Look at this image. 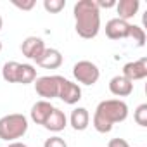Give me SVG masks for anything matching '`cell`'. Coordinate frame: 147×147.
I'll return each instance as SVG.
<instances>
[{
    "label": "cell",
    "mask_w": 147,
    "mask_h": 147,
    "mask_svg": "<svg viewBox=\"0 0 147 147\" xmlns=\"http://www.w3.org/2000/svg\"><path fill=\"white\" fill-rule=\"evenodd\" d=\"M0 50H2V42H0Z\"/></svg>",
    "instance_id": "cell-27"
},
{
    "label": "cell",
    "mask_w": 147,
    "mask_h": 147,
    "mask_svg": "<svg viewBox=\"0 0 147 147\" xmlns=\"http://www.w3.org/2000/svg\"><path fill=\"white\" fill-rule=\"evenodd\" d=\"M133 118H135L137 125H140V126H147V104H140V106L137 107Z\"/></svg>",
    "instance_id": "cell-20"
},
{
    "label": "cell",
    "mask_w": 147,
    "mask_h": 147,
    "mask_svg": "<svg viewBox=\"0 0 147 147\" xmlns=\"http://www.w3.org/2000/svg\"><path fill=\"white\" fill-rule=\"evenodd\" d=\"M130 38H133V42L138 45V47H144L145 43V33L140 26H135V24H130Z\"/></svg>",
    "instance_id": "cell-19"
},
{
    "label": "cell",
    "mask_w": 147,
    "mask_h": 147,
    "mask_svg": "<svg viewBox=\"0 0 147 147\" xmlns=\"http://www.w3.org/2000/svg\"><path fill=\"white\" fill-rule=\"evenodd\" d=\"M138 7H140L138 0H119V2H116V11L119 14V19H123V21L133 18L137 14Z\"/></svg>",
    "instance_id": "cell-15"
},
{
    "label": "cell",
    "mask_w": 147,
    "mask_h": 147,
    "mask_svg": "<svg viewBox=\"0 0 147 147\" xmlns=\"http://www.w3.org/2000/svg\"><path fill=\"white\" fill-rule=\"evenodd\" d=\"M43 7L50 14H57L66 7V0H43Z\"/></svg>",
    "instance_id": "cell-18"
},
{
    "label": "cell",
    "mask_w": 147,
    "mask_h": 147,
    "mask_svg": "<svg viewBox=\"0 0 147 147\" xmlns=\"http://www.w3.org/2000/svg\"><path fill=\"white\" fill-rule=\"evenodd\" d=\"M106 35L111 40H119V38H128L130 35V24L119 18H114L107 21L106 24Z\"/></svg>",
    "instance_id": "cell-9"
},
{
    "label": "cell",
    "mask_w": 147,
    "mask_h": 147,
    "mask_svg": "<svg viewBox=\"0 0 147 147\" xmlns=\"http://www.w3.org/2000/svg\"><path fill=\"white\" fill-rule=\"evenodd\" d=\"M43 50H45V43H43V40L38 38V36H28V38L21 43V52H23V55L28 57V59H31V61H35V62L40 59V55L43 54Z\"/></svg>",
    "instance_id": "cell-8"
},
{
    "label": "cell",
    "mask_w": 147,
    "mask_h": 147,
    "mask_svg": "<svg viewBox=\"0 0 147 147\" xmlns=\"http://www.w3.org/2000/svg\"><path fill=\"white\" fill-rule=\"evenodd\" d=\"M73 75L83 85H94V83H97V80L100 76V71L90 61H78L75 64V67H73Z\"/></svg>",
    "instance_id": "cell-4"
},
{
    "label": "cell",
    "mask_w": 147,
    "mask_h": 147,
    "mask_svg": "<svg viewBox=\"0 0 147 147\" xmlns=\"http://www.w3.org/2000/svg\"><path fill=\"white\" fill-rule=\"evenodd\" d=\"M7 147H28V145L23 144V142H12V144H9Z\"/></svg>",
    "instance_id": "cell-25"
},
{
    "label": "cell",
    "mask_w": 147,
    "mask_h": 147,
    "mask_svg": "<svg viewBox=\"0 0 147 147\" xmlns=\"http://www.w3.org/2000/svg\"><path fill=\"white\" fill-rule=\"evenodd\" d=\"M107 147H130V145L125 138H113V140H109Z\"/></svg>",
    "instance_id": "cell-24"
},
{
    "label": "cell",
    "mask_w": 147,
    "mask_h": 147,
    "mask_svg": "<svg viewBox=\"0 0 147 147\" xmlns=\"http://www.w3.org/2000/svg\"><path fill=\"white\" fill-rule=\"evenodd\" d=\"M18 67H19V62H16V61H11V62H5V64H4V67H2V76H4L5 82L16 83Z\"/></svg>",
    "instance_id": "cell-17"
},
{
    "label": "cell",
    "mask_w": 147,
    "mask_h": 147,
    "mask_svg": "<svg viewBox=\"0 0 147 147\" xmlns=\"http://www.w3.org/2000/svg\"><path fill=\"white\" fill-rule=\"evenodd\" d=\"M12 4H14L18 9H21V11H31V9L36 5L35 0H28V2H19V0H14Z\"/></svg>",
    "instance_id": "cell-22"
},
{
    "label": "cell",
    "mask_w": 147,
    "mask_h": 147,
    "mask_svg": "<svg viewBox=\"0 0 147 147\" xmlns=\"http://www.w3.org/2000/svg\"><path fill=\"white\" fill-rule=\"evenodd\" d=\"M2 24H4V21H2V16H0V30H2Z\"/></svg>",
    "instance_id": "cell-26"
},
{
    "label": "cell",
    "mask_w": 147,
    "mask_h": 147,
    "mask_svg": "<svg viewBox=\"0 0 147 147\" xmlns=\"http://www.w3.org/2000/svg\"><path fill=\"white\" fill-rule=\"evenodd\" d=\"M36 80V69L31 64H19L18 67V75H16V83H33Z\"/></svg>",
    "instance_id": "cell-16"
},
{
    "label": "cell",
    "mask_w": 147,
    "mask_h": 147,
    "mask_svg": "<svg viewBox=\"0 0 147 147\" xmlns=\"http://www.w3.org/2000/svg\"><path fill=\"white\" fill-rule=\"evenodd\" d=\"M43 147H67V144H66L64 138H61V137H50V138L45 140Z\"/></svg>",
    "instance_id": "cell-21"
},
{
    "label": "cell",
    "mask_w": 147,
    "mask_h": 147,
    "mask_svg": "<svg viewBox=\"0 0 147 147\" xmlns=\"http://www.w3.org/2000/svg\"><path fill=\"white\" fill-rule=\"evenodd\" d=\"M28 131V119L24 114H7L0 118V138L2 140H16L21 138Z\"/></svg>",
    "instance_id": "cell-3"
},
{
    "label": "cell",
    "mask_w": 147,
    "mask_h": 147,
    "mask_svg": "<svg viewBox=\"0 0 147 147\" xmlns=\"http://www.w3.org/2000/svg\"><path fill=\"white\" fill-rule=\"evenodd\" d=\"M69 121H71V126L76 131H83L90 123V114L85 107H76V109H73Z\"/></svg>",
    "instance_id": "cell-14"
},
{
    "label": "cell",
    "mask_w": 147,
    "mask_h": 147,
    "mask_svg": "<svg viewBox=\"0 0 147 147\" xmlns=\"http://www.w3.org/2000/svg\"><path fill=\"white\" fill-rule=\"evenodd\" d=\"M123 76L126 80H130L131 83L137 82V80H144L147 76V59L142 57L138 61H133V62H126L123 66Z\"/></svg>",
    "instance_id": "cell-7"
},
{
    "label": "cell",
    "mask_w": 147,
    "mask_h": 147,
    "mask_svg": "<svg viewBox=\"0 0 147 147\" xmlns=\"http://www.w3.org/2000/svg\"><path fill=\"white\" fill-rule=\"evenodd\" d=\"M62 102L66 104H76L80 99H82V88L76 85V83H73L66 78L61 76V82H59V95H57Z\"/></svg>",
    "instance_id": "cell-6"
},
{
    "label": "cell",
    "mask_w": 147,
    "mask_h": 147,
    "mask_svg": "<svg viewBox=\"0 0 147 147\" xmlns=\"http://www.w3.org/2000/svg\"><path fill=\"white\" fill-rule=\"evenodd\" d=\"M128 116V106L126 102L119 99H107L99 102L95 114H94V128L99 133H109L113 130L114 123L125 121Z\"/></svg>",
    "instance_id": "cell-2"
},
{
    "label": "cell",
    "mask_w": 147,
    "mask_h": 147,
    "mask_svg": "<svg viewBox=\"0 0 147 147\" xmlns=\"http://www.w3.org/2000/svg\"><path fill=\"white\" fill-rule=\"evenodd\" d=\"M36 64L45 69H57L62 64V55L57 49H45L40 59L36 61Z\"/></svg>",
    "instance_id": "cell-11"
},
{
    "label": "cell",
    "mask_w": 147,
    "mask_h": 147,
    "mask_svg": "<svg viewBox=\"0 0 147 147\" xmlns=\"http://www.w3.org/2000/svg\"><path fill=\"white\" fill-rule=\"evenodd\" d=\"M76 33L82 38H95L100 30V11L95 5V0H78L75 4Z\"/></svg>",
    "instance_id": "cell-1"
},
{
    "label": "cell",
    "mask_w": 147,
    "mask_h": 147,
    "mask_svg": "<svg viewBox=\"0 0 147 147\" xmlns=\"http://www.w3.org/2000/svg\"><path fill=\"white\" fill-rule=\"evenodd\" d=\"M95 5L99 7V11H100V7L109 9V7H114L116 5V0H95Z\"/></svg>",
    "instance_id": "cell-23"
},
{
    "label": "cell",
    "mask_w": 147,
    "mask_h": 147,
    "mask_svg": "<svg viewBox=\"0 0 147 147\" xmlns=\"http://www.w3.org/2000/svg\"><path fill=\"white\" fill-rule=\"evenodd\" d=\"M54 111V106L49 102V100H38L36 104H33L31 107V119L36 123V125H42L47 121V118L50 116V113Z\"/></svg>",
    "instance_id": "cell-12"
},
{
    "label": "cell",
    "mask_w": 147,
    "mask_h": 147,
    "mask_svg": "<svg viewBox=\"0 0 147 147\" xmlns=\"http://www.w3.org/2000/svg\"><path fill=\"white\" fill-rule=\"evenodd\" d=\"M66 125H67V118H66V114H64L61 109H57V107H54V111L50 113V116H49L47 121L43 123V126H45L47 130H50V131H61V130L66 128Z\"/></svg>",
    "instance_id": "cell-13"
},
{
    "label": "cell",
    "mask_w": 147,
    "mask_h": 147,
    "mask_svg": "<svg viewBox=\"0 0 147 147\" xmlns=\"http://www.w3.org/2000/svg\"><path fill=\"white\" fill-rule=\"evenodd\" d=\"M109 90L113 95L116 97H126L133 92V83L130 80H126L123 75H118L114 78H111L109 82Z\"/></svg>",
    "instance_id": "cell-10"
},
{
    "label": "cell",
    "mask_w": 147,
    "mask_h": 147,
    "mask_svg": "<svg viewBox=\"0 0 147 147\" xmlns=\"http://www.w3.org/2000/svg\"><path fill=\"white\" fill-rule=\"evenodd\" d=\"M59 82L61 76H40L35 80V90L40 97H43L45 100L55 99L59 95Z\"/></svg>",
    "instance_id": "cell-5"
}]
</instances>
